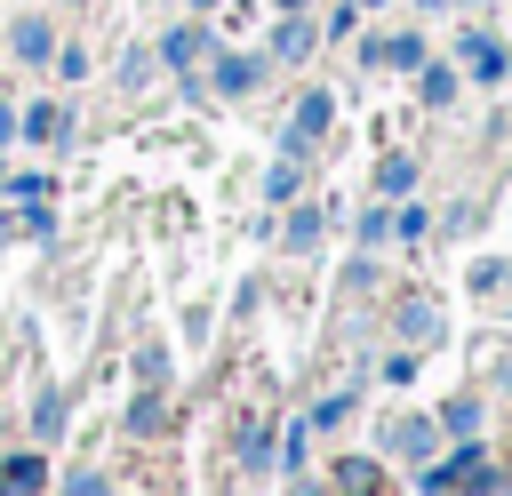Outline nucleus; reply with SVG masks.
I'll use <instances>...</instances> for the list:
<instances>
[{"instance_id":"nucleus-7","label":"nucleus","mask_w":512,"mask_h":496,"mask_svg":"<svg viewBox=\"0 0 512 496\" xmlns=\"http://www.w3.org/2000/svg\"><path fill=\"white\" fill-rule=\"evenodd\" d=\"M432 328H440V320H432V304H408V312H400V336H416V344H424Z\"/></svg>"},{"instance_id":"nucleus-14","label":"nucleus","mask_w":512,"mask_h":496,"mask_svg":"<svg viewBox=\"0 0 512 496\" xmlns=\"http://www.w3.org/2000/svg\"><path fill=\"white\" fill-rule=\"evenodd\" d=\"M288 8H296V0H288Z\"/></svg>"},{"instance_id":"nucleus-1","label":"nucleus","mask_w":512,"mask_h":496,"mask_svg":"<svg viewBox=\"0 0 512 496\" xmlns=\"http://www.w3.org/2000/svg\"><path fill=\"white\" fill-rule=\"evenodd\" d=\"M320 128H328V96H304V104H296V120H288V152H312V144H320Z\"/></svg>"},{"instance_id":"nucleus-3","label":"nucleus","mask_w":512,"mask_h":496,"mask_svg":"<svg viewBox=\"0 0 512 496\" xmlns=\"http://www.w3.org/2000/svg\"><path fill=\"white\" fill-rule=\"evenodd\" d=\"M464 64H472L480 80H504V48H496L488 32H472V40H464Z\"/></svg>"},{"instance_id":"nucleus-9","label":"nucleus","mask_w":512,"mask_h":496,"mask_svg":"<svg viewBox=\"0 0 512 496\" xmlns=\"http://www.w3.org/2000/svg\"><path fill=\"white\" fill-rule=\"evenodd\" d=\"M0 488H40V456H16V464L0 472Z\"/></svg>"},{"instance_id":"nucleus-13","label":"nucleus","mask_w":512,"mask_h":496,"mask_svg":"<svg viewBox=\"0 0 512 496\" xmlns=\"http://www.w3.org/2000/svg\"><path fill=\"white\" fill-rule=\"evenodd\" d=\"M8 136H16V112H8V104H0V144H8Z\"/></svg>"},{"instance_id":"nucleus-4","label":"nucleus","mask_w":512,"mask_h":496,"mask_svg":"<svg viewBox=\"0 0 512 496\" xmlns=\"http://www.w3.org/2000/svg\"><path fill=\"white\" fill-rule=\"evenodd\" d=\"M8 40H16V56H24V64H40V56H48V48H56V40H48V24H40V16H24V24H16V32H8Z\"/></svg>"},{"instance_id":"nucleus-10","label":"nucleus","mask_w":512,"mask_h":496,"mask_svg":"<svg viewBox=\"0 0 512 496\" xmlns=\"http://www.w3.org/2000/svg\"><path fill=\"white\" fill-rule=\"evenodd\" d=\"M288 240H296V248H312V240H320V216H312V208H296V216H288Z\"/></svg>"},{"instance_id":"nucleus-12","label":"nucleus","mask_w":512,"mask_h":496,"mask_svg":"<svg viewBox=\"0 0 512 496\" xmlns=\"http://www.w3.org/2000/svg\"><path fill=\"white\" fill-rule=\"evenodd\" d=\"M448 96H456V80H448V64H440V72H424V104H448Z\"/></svg>"},{"instance_id":"nucleus-6","label":"nucleus","mask_w":512,"mask_h":496,"mask_svg":"<svg viewBox=\"0 0 512 496\" xmlns=\"http://www.w3.org/2000/svg\"><path fill=\"white\" fill-rule=\"evenodd\" d=\"M56 128H64L56 104H32V112H24V136H56Z\"/></svg>"},{"instance_id":"nucleus-2","label":"nucleus","mask_w":512,"mask_h":496,"mask_svg":"<svg viewBox=\"0 0 512 496\" xmlns=\"http://www.w3.org/2000/svg\"><path fill=\"white\" fill-rule=\"evenodd\" d=\"M256 80H264V64H256V56H216V88H224V96H248Z\"/></svg>"},{"instance_id":"nucleus-11","label":"nucleus","mask_w":512,"mask_h":496,"mask_svg":"<svg viewBox=\"0 0 512 496\" xmlns=\"http://www.w3.org/2000/svg\"><path fill=\"white\" fill-rule=\"evenodd\" d=\"M192 48H200L192 32H168V40H160V56H168V64H192Z\"/></svg>"},{"instance_id":"nucleus-8","label":"nucleus","mask_w":512,"mask_h":496,"mask_svg":"<svg viewBox=\"0 0 512 496\" xmlns=\"http://www.w3.org/2000/svg\"><path fill=\"white\" fill-rule=\"evenodd\" d=\"M392 448H400V456H424V448H432V424H400Z\"/></svg>"},{"instance_id":"nucleus-5","label":"nucleus","mask_w":512,"mask_h":496,"mask_svg":"<svg viewBox=\"0 0 512 496\" xmlns=\"http://www.w3.org/2000/svg\"><path fill=\"white\" fill-rule=\"evenodd\" d=\"M272 48H280V56H304V48H312V24H296V16H288V24L272 32Z\"/></svg>"}]
</instances>
